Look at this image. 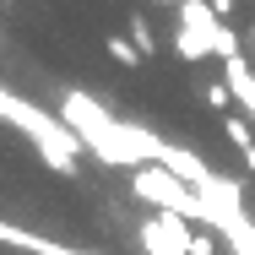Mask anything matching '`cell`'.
<instances>
[{"instance_id": "6da1fadb", "label": "cell", "mask_w": 255, "mask_h": 255, "mask_svg": "<svg viewBox=\"0 0 255 255\" xmlns=\"http://www.w3.org/2000/svg\"><path fill=\"white\" fill-rule=\"evenodd\" d=\"M54 114L76 130V141L98 157L103 168H147V163L163 157V136H152L147 125L114 120V114H109L93 93H82V87H65Z\"/></svg>"}, {"instance_id": "7a4b0ae2", "label": "cell", "mask_w": 255, "mask_h": 255, "mask_svg": "<svg viewBox=\"0 0 255 255\" xmlns=\"http://www.w3.org/2000/svg\"><path fill=\"white\" fill-rule=\"evenodd\" d=\"M0 120H11L54 174H76L82 168V141H76V130L60 114H49V109H38V103H27V98H16V93L0 87Z\"/></svg>"}, {"instance_id": "3957f363", "label": "cell", "mask_w": 255, "mask_h": 255, "mask_svg": "<svg viewBox=\"0 0 255 255\" xmlns=\"http://www.w3.org/2000/svg\"><path fill=\"white\" fill-rule=\"evenodd\" d=\"M130 190H136L141 201H152L157 212H179V217H190V223H206V201L179 179V174H168L163 163L130 168Z\"/></svg>"}, {"instance_id": "277c9868", "label": "cell", "mask_w": 255, "mask_h": 255, "mask_svg": "<svg viewBox=\"0 0 255 255\" xmlns=\"http://www.w3.org/2000/svg\"><path fill=\"white\" fill-rule=\"evenodd\" d=\"M174 11H179V27L201 33L206 44H212V54H217V60H234V54H239V38H234V27L217 16V5H212V0H179Z\"/></svg>"}, {"instance_id": "5b68a950", "label": "cell", "mask_w": 255, "mask_h": 255, "mask_svg": "<svg viewBox=\"0 0 255 255\" xmlns=\"http://www.w3.org/2000/svg\"><path fill=\"white\" fill-rule=\"evenodd\" d=\"M190 239H196V228L179 212H157L141 223V250L147 255H190Z\"/></svg>"}, {"instance_id": "8992f818", "label": "cell", "mask_w": 255, "mask_h": 255, "mask_svg": "<svg viewBox=\"0 0 255 255\" xmlns=\"http://www.w3.org/2000/svg\"><path fill=\"white\" fill-rule=\"evenodd\" d=\"M168 174H179L190 190H201L206 179H212V163H201V157L190 152V147H179V141H163V157H157Z\"/></svg>"}, {"instance_id": "52a82bcc", "label": "cell", "mask_w": 255, "mask_h": 255, "mask_svg": "<svg viewBox=\"0 0 255 255\" xmlns=\"http://www.w3.org/2000/svg\"><path fill=\"white\" fill-rule=\"evenodd\" d=\"M223 82L234 87V98L245 103V114L255 120V71L245 65V54H234V60H223Z\"/></svg>"}, {"instance_id": "ba28073f", "label": "cell", "mask_w": 255, "mask_h": 255, "mask_svg": "<svg viewBox=\"0 0 255 255\" xmlns=\"http://www.w3.org/2000/svg\"><path fill=\"white\" fill-rule=\"evenodd\" d=\"M174 54L196 65V60H206V54H212V44H206L201 33H190V27H174Z\"/></svg>"}, {"instance_id": "9c48e42d", "label": "cell", "mask_w": 255, "mask_h": 255, "mask_svg": "<svg viewBox=\"0 0 255 255\" xmlns=\"http://www.w3.org/2000/svg\"><path fill=\"white\" fill-rule=\"evenodd\" d=\"M109 54H114V60H120V65H141V60H147V54L136 49V44H130V38H109Z\"/></svg>"}, {"instance_id": "30bf717a", "label": "cell", "mask_w": 255, "mask_h": 255, "mask_svg": "<svg viewBox=\"0 0 255 255\" xmlns=\"http://www.w3.org/2000/svg\"><path fill=\"white\" fill-rule=\"evenodd\" d=\"M130 44H136V49H141V54H152V49H157V38H152V27H147V22H141V16H130Z\"/></svg>"}, {"instance_id": "8fae6325", "label": "cell", "mask_w": 255, "mask_h": 255, "mask_svg": "<svg viewBox=\"0 0 255 255\" xmlns=\"http://www.w3.org/2000/svg\"><path fill=\"white\" fill-rule=\"evenodd\" d=\"M223 130H228V141H234V147H255V136H250V125H245V120H223Z\"/></svg>"}, {"instance_id": "7c38bea8", "label": "cell", "mask_w": 255, "mask_h": 255, "mask_svg": "<svg viewBox=\"0 0 255 255\" xmlns=\"http://www.w3.org/2000/svg\"><path fill=\"white\" fill-rule=\"evenodd\" d=\"M212 250H217V245H212V228H201V234L190 239V255H212Z\"/></svg>"}, {"instance_id": "4fadbf2b", "label": "cell", "mask_w": 255, "mask_h": 255, "mask_svg": "<svg viewBox=\"0 0 255 255\" xmlns=\"http://www.w3.org/2000/svg\"><path fill=\"white\" fill-rule=\"evenodd\" d=\"M228 98H234V87H228V82H223V87H206V103H217V109H223Z\"/></svg>"}, {"instance_id": "5bb4252c", "label": "cell", "mask_w": 255, "mask_h": 255, "mask_svg": "<svg viewBox=\"0 0 255 255\" xmlns=\"http://www.w3.org/2000/svg\"><path fill=\"white\" fill-rule=\"evenodd\" d=\"M245 168H250V179H255V147H245Z\"/></svg>"}, {"instance_id": "9a60e30c", "label": "cell", "mask_w": 255, "mask_h": 255, "mask_svg": "<svg viewBox=\"0 0 255 255\" xmlns=\"http://www.w3.org/2000/svg\"><path fill=\"white\" fill-rule=\"evenodd\" d=\"M234 255H255V250H245V245H234Z\"/></svg>"}, {"instance_id": "2e32d148", "label": "cell", "mask_w": 255, "mask_h": 255, "mask_svg": "<svg viewBox=\"0 0 255 255\" xmlns=\"http://www.w3.org/2000/svg\"><path fill=\"white\" fill-rule=\"evenodd\" d=\"M157 5H179V0H157Z\"/></svg>"}]
</instances>
